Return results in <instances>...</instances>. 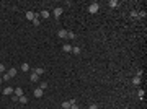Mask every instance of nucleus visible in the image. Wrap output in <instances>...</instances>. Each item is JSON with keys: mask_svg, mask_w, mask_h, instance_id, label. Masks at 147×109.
<instances>
[{"mask_svg": "<svg viewBox=\"0 0 147 109\" xmlns=\"http://www.w3.org/2000/svg\"><path fill=\"white\" fill-rule=\"evenodd\" d=\"M98 10H100V5H98V3H92V5L88 7V11H90V13H97Z\"/></svg>", "mask_w": 147, "mask_h": 109, "instance_id": "f257e3e1", "label": "nucleus"}, {"mask_svg": "<svg viewBox=\"0 0 147 109\" xmlns=\"http://www.w3.org/2000/svg\"><path fill=\"white\" fill-rule=\"evenodd\" d=\"M74 103H75V99H70V101H64V103H62V108H64V109H70V106H72Z\"/></svg>", "mask_w": 147, "mask_h": 109, "instance_id": "f03ea898", "label": "nucleus"}, {"mask_svg": "<svg viewBox=\"0 0 147 109\" xmlns=\"http://www.w3.org/2000/svg\"><path fill=\"white\" fill-rule=\"evenodd\" d=\"M67 33H69V31H66V29H59V31H57V36L61 37V39H66V37H67Z\"/></svg>", "mask_w": 147, "mask_h": 109, "instance_id": "7ed1b4c3", "label": "nucleus"}, {"mask_svg": "<svg viewBox=\"0 0 147 109\" xmlns=\"http://www.w3.org/2000/svg\"><path fill=\"white\" fill-rule=\"evenodd\" d=\"M62 11H64V10H62L61 7H57V8H54V16H56V18H59V16L62 15Z\"/></svg>", "mask_w": 147, "mask_h": 109, "instance_id": "20e7f679", "label": "nucleus"}, {"mask_svg": "<svg viewBox=\"0 0 147 109\" xmlns=\"http://www.w3.org/2000/svg\"><path fill=\"white\" fill-rule=\"evenodd\" d=\"M36 18V15L33 13V11H26V20H30V21H33Z\"/></svg>", "mask_w": 147, "mask_h": 109, "instance_id": "39448f33", "label": "nucleus"}, {"mask_svg": "<svg viewBox=\"0 0 147 109\" xmlns=\"http://www.w3.org/2000/svg\"><path fill=\"white\" fill-rule=\"evenodd\" d=\"M30 80H31L33 83H36V81H39V75H36V73L33 72L31 73V76H30Z\"/></svg>", "mask_w": 147, "mask_h": 109, "instance_id": "423d86ee", "label": "nucleus"}, {"mask_svg": "<svg viewBox=\"0 0 147 109\" xmlns=\"http://www.w3.org/2000/svg\"><path fill=\"white\" fill-rule=\"evenodd\" d=\"M43 94H44V91H43L41 88H36V90H35V96H36V98H41Z\"/></svg>", "mask_w": 147, "mask_h": 109, "instance_id": "0eeeda50", "label": "nucleus"}, {"mask_svg": "<svg viewBox=\"0 0 147 109\" xmlns=\"http://www.w3.org/2000/svg\"><path fill=\"white\" fill-rule=\"evenodd\" d=\"M132 85H134V86H139V85H141V76H134V78H132Z\"/></svg>", "mask_w": 147, "mask_h": 109, "instance_id": "6e6552de", "label": "nucleus"}, {"mask_svg": "<svg viewBox=\"0 0 147 109\" xmlns=\"http://www.w3.org/2000/svg\"><path fill=\"white\" fill-rule=\"evenodd\" d=\"M62 49H64V52H72V46L70 44H64Z\"/></svg>", "mask_w": 147, "mask_h": 109, "instance_id": "1a4fd4ad", "label": "nucleus"}, {"mask_svg": "<svg viewBox=\"0 0 147 109\" xmlns=\"http://www.w3.org/2000/svg\"><path fill=\"white\" fill-rule=\"evenodd\" d=\"M13 91H15L13 88H10V86H7V88L3 90V94H13Z\"/></svg>", "mask_w": 147, "mask_h": 109, "instance_id": "9d476101", "label": "nucleus"}, {"mask_svg": "<svg viewBox=\"0 0 147 109\" xmlns=\"http://www.w3.org/2000/svg\"><path fill=\"white\" fill-rule=\"evenodd\" d=\"M21 70L26 73V72H30L31 69H30V65H28V64H21Z\"/></svg>", "mask_w": 147, "mask_h": 109, "instance_id": "9b49d317", "label": "nucleus"}, {"mask_svg": "<svg viewBox=\"0 0 147 109\" xmlns=\"http://www.w3.org/2000/svg\"><path fill=\"white\" fill-rule=\"evenodd\" d=\"M16 73H18V70H16V69H15V67H13V69H10V70H8V75H10V76H15V75H16Z\"/></svg>", "mask_w": 147, "mask_h": 109, "instance_id": "f8f14e48", "label": "nucleus"}, {"mask_svg": "<svg viewBox=\"0 0 147 109\" xmlns=\"http://www.w3.org/2000/svg\"><path fill=\"white\" fill-rule=\"evenodd\" d=\"M41 16H43V18H49V16H51V13H49L47 10H43V11H41Z\"/></svg>", "mask_w": 147, "mask_h": 109, "instance_id": "ddd939ff", "label": "nucleus"}, {"mask_svg": "<svg viewBox=\"0 0 147 109\" xmlns=\"http://www.w3.org/2000/svg\"><path fill=\"white\" fill-rule=\"evenodd\" d=\"M13 93H15L16 96H23V90H21V88H15V91H13Z\"/></svg>", "mask_w": 147, "mask_h": 109, "instance_id": "4468645a", "label": "nucleus"}, {"mask_svg": "<svg viewBox=\"0 0 147 109\" xmlns=\"http://www.w3.org/2000/svg\"><path fill=\"white\" fill-rule=\"evenodd\" d=\"M108 5H110L111 8H116V7H118V2H116V0H110V2H108Z\"/></svg>", "mask_w": 147, "mask_h": 109, "instance_id": "2eb2a0df", "label": "nucleus"}, {"mask_svg": "<svg viewBox=\"0 0 147 109\" xmlns=\"http://www.w3.org/2000/svg\"><path fill=\"white\" fill-rule=\"evenodd\" d=\"M20 103H21V104H26V103H28V98H26L25 94H23V96H20Z\"/></svg>", "mask_w": 147, "mask_h": 109, "instance_id": "dca6fc26", "label": "nucleus"}, {"mask_svg": "<svg viewBox=\"0 0 147 109\" xmlns=\"http://www.w3.org/2000/svg\"><path fill=\"white\" fill-rule=\"evenodd\" d=\"M33 72L36 73V75H43V73H44V69H39V67H38V69H35V70H33Z\"/></svg>", "mask_w": 147, "mask_h": 109, "instance_id": "f3484780", "label": "nucleus"}, {"mask_svg": "<svg viewBox=\"0 0 147 109\" xmlns=\"http://www.w3.org/2000/svg\"><path fill=\"white\" fill-rule=\"evenodd\" d=\"M39 88H41V90L44 91V90L47 88V83H46V81H43V83H39Z\"/></svg>", "mask_w": 147, "mask_h": 109, "instance_id": "a211bd4d", "label": "nucleus"}, {"mask_svg": "<svg viewBox=\"0 0 147 109\" xmlns=\"http://www.w3.org/2000/svg\"><path fill=\"white\" fill-rule=\"evenodd\" d=\"M10 78H12V76H10L8 73H3V78H2V80H3V81H8Z\"/></svg>", "mask_w": 147, "mask_h": 109, "instance_id": "6ab92c4d", "label": "nucleus"}, {"mask_svg": "<svg viewBox=\"0 0 147 109\" xmlns=\"http://www.w3.org/2000/svg\"><path fill=\"white\" fill-rule=\"evenodd\" d=\"M12 101H13V103H16V101H20V96H16V94L13 93V96H12Z\"/></svg>", "mask_w": 147, "mask_h": 109, "instance_id": "aec40b11", "label": "nucleus"}, {"mask_svg": "<svg viewBox=\"0 0 147 109\" xmlns=\"http://www.w3.org/2000/svg\"><path fill=\"white\" fill-rule=\"evenodd\" d=\"M67 37H69V39H75V33L69 31V33H67Z\"/></svg>", "mask_w": 147, "mask_h": 109, "instance_id": "412c9836", "label": "nucleus"}, {"mask_svg": "<svg viewBox=\"0 0 147 109\" xmlns=\"http://www.w3.org/2000/svg\"><path fill=\"white\" fill-rule=\"evenodd\" d=\"M144 94H146L144 90H139V91H137V96H139V98H144Z\"/></svg>", "mask_w": 147, "mask_h": 109, "instance_id": "4be33fe9", "label": "nucleus"}, {"mask_svg": "<svg viewBox=\"0 0 147 109\" xmlns=\"http://www.w3.org/2000/svg\"><path fill=\"white\" fill-rule=\"evenodd\" d=\"M72 52L74 54H80V47H72Z\"/></svg>", "mask_w": 147, "mask_h": 109, "instance_id": "5701e85b", "label": "nucleus"}, {"mask_svg": "<svg viewBox=\"0 0 147 109\" xmlns=\"http://www.w3.org/2000/svg\"><path fill=\"white\" fill-rule=\"evenodd\" d=\"M33 25H35V26H39V20H38V18L33 20Z\"/></svg>", "mask_w": 147, "mask_h": 109, "instance_id": "b1692460", "label": "nucleus"}, {"mask_svg": "<svg viewBox=\"0 0 147 109\" xmlns=\"http://www.w3.org/2000/svg\"><path fill=\"white\" fill-rule=\"evenodd\" d=\"M129 16H131V18H136V16H137V11H131V15H129Z\"/></svg>", "mask_w": 147, "mask_h": 109, "instance_id": "393cba45", "label": "nucleus"}, {"mask_svg": "<svg viewBox=\"0 0 147 109\" xmlns=\"http://www.w3.org/2000/svg\"><path fill=\"white\" fill-rule=\"evenodd\" d=\"M5 72V65H3V64H0V73H3Z\"/></svg>", "mask_w": 147, "mask_h": 109, "instance_id": "a878e982", "label": "nucleus"}, {"mask_svg": "<svg viewBox=\"0 0 147 109\" xmlns=\"http://www.w3.org/2000/svg\"><path fill=\"white\" fill-rule=\"evenodd\" d=\"M87 109H98V104H92L90 108H87Z\"/></svg>", "mask_w": 147, "mask_h": 109, "instance_id": "bb28decb", "label": "nucleus"}, {"mask_svg": "<svg viewBox=\"0 0 147 109\" xmlns=\"http://www.w3.org/2000/svg\"><path fill=\"white\" fill-rule=\"evenodd\" d=\"M70 109H78V106H77V103H74L72 106H70Z\"/></svg>", "mask_w": 147, "mask_h": 109, "instance_id": "cd10ccee", "label": "nucleus"}]
</instances>
